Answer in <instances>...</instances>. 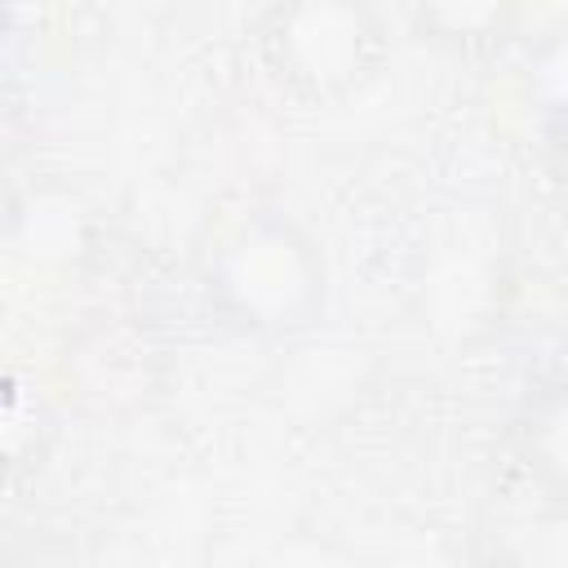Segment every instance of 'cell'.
Wrapping results in <instances>:
<instances>
[{
  "label": "cell",
  "mask_w": 568,
  "mask_h": 568,
  "mask_svg": "<svg viewBox=\"0 0 568 568\" xmlns=\"http://www.w3.org/2000/svg\"><path fill=\"white\" fill-rule=\"evenodd\" d=\"M209 311L244 337H297L315 328L328 302L320 244L288 213L240 217L204 262Z\"/></svg>",
  "instance_id": "obj_1"
},
{
  "label": "cell",
  "mask_w": 568,
  "mask_h": 568,
  "mask_svg": "<svg viewBox=\"0 0 568 568\" xmlns=\"http://www.w3.org/2000/svg\"><path fill=\"white\" fill-rule=\"evenodd\" d=\"M257 53L280 89L328 106L377 75L386 36L368 0H271L257 22Z\"/></svg>",
  "instance_id": "obj_2"
},
{
  "label": "cell",
  "mask_w": 568,
  "mask_h": 568,
  "mask_svg": "<svg viewBox=\"0 0 568 568\" xmlns=\"http://www.w3.org/2000/svg\"><path fill=\"white\" fill-rule=\"evenodd\" d=\"M515 457L550 501L568 506V377L528 395L515 417Z\"/></svg>",
  "instance_id": "obj_3"
},
{
  "label": "cell",
  "mask_w": 568,
  "mask_h": 568,
  "mask_svg": "<svg viewBox=\"0 0 568 568\" xmlns=\"http://www.w3.org/2000/svg\"><path fill=\"white\" fill-rule=\"evenodd\" d=\"M408 9L422 40L457 53L493 49L519 18V0H408Z\"/></svg>",
  "instance_id": "obj_4"
},
{
  "label": "cell",
  "mask_w": 568,
  "mask_h": 568,
  "mask_svg": "<svg viewBox=\"0 0 568 568\" xmlns=\"http://www.w3.org/2000/svg\"><path fill=\"white\" fill-rule=\"evenodd\" d=\"M524 93L541 106V115H564L568 111V18L546 27L528 53H524Z\"/></svg>",
  "instance_id": "obj_5"
},
{
  "label": "cell",
  "mask_w": 568,
  "mask_h": 568,
  "mask_svg": "<svg viewBox=\"0 0 568 568\" xmlns=\"http://www.w3.org/2000/svg\"><path fill=\"white\" fill-rule=\"evenodd\" d=\"M546 155H550L555 178L568 186V111L546 120Z\"/></svg>",
  "instance_id": "obj_6"
}]
</instances>
